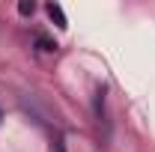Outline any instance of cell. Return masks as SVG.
I'll return each mask as SVG.
<instances>
[{
  "label": "cell",
  "instance_id": "obj_1",
  "mask_svg": "<svg viewBox=\"0 0 155 152\" xmlns=\"http://www.w3.org/2000/svg\"><path fill=\"white\" fill-rule=\"evenodd\" d=\"M45 9H48V18L54 21L60 30H66V27H69V24H66V12H63V6H60V3H48Z\"/></svg>",
  "mask_w": 155,
  "mask_h": 152
},
{
  "label": "cell",
  "instance_id": "obj_2",
  "mask_svg": "<svg viewBox=\"0 0 155 152\" xmlns=\"http://www.w3.org/2000/svg\"><path fill=\"white\" fill-rule=\"evenodd\" d=\"M18 12H21V15H33V12H36V3H33V0H21Z\"/></svg>",
  "mask_w": 155,
  "mask_h": 152
},
{
  "label": "cell",
  "instance_id": "obj_3",
  "mask_svg": "<svg viewBox=\"0 0 155 152\" xmlns=\"http://www.w3.org/2000/svg\"><path fill=\"white\" fill-rule=\"evenodd\" d=\"M39 45H42V51H57V42H51L45 36H39Z\"/></svg>",
  "mask_w": 155,
  "mask_h": 152
},
{
  "label": "cell",
  "instance_id": "obj_4",
  "mask_svg": "<svg viewBox=\"0 0 155 152\" xmlns=\"http://www.w3.org/2000/svg\"><path fill=\"white\" fill-rule=\"evenodd\" d=\"M51 152H66V143H63V140H54V149Z\"/></svg>",
  "mask_w": 155,
  "mask_h": 152
}]
</instances>
